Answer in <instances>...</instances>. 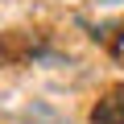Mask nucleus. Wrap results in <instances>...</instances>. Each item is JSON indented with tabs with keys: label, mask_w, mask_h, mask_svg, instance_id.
Instances as JSON below:
<instances>
[{
	"label": "nucleus",
	"mask_w": 124,
	"mask_h": 124,
	"mask_svg": "<svg viewBox=\"0 0 124 124\" xmlns=\"http://www.w3.org/2000/svg\"><path fill=\"white\" fill-rule=\"evenodd\" d=\"M25 120H29V124H66V120H62V116H58L54 108H46V103L29 108V112H25Z\"/></svg>",
	"instance_id": "nucleus-2"
},
{
	"label": "nucleus",
	"mask_w": 124,
	"mask_h": 124,
	"mask_svg": "<svg viewBox=\"0 0 124 124\" xmlns=\"http://www.w3.org/2000/svg\"><path fill=\"white\" fill-rule=\"evenodd\" d=\"M91 124H124V87L108 91V95L91 108Z\"/></svg>",
	"instance_id": "nucleus-1"
}]
</instances>
